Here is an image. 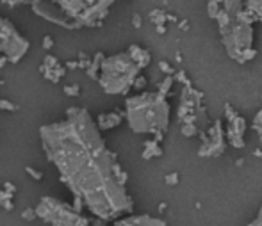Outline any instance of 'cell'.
I'll use <instances>...</instances> for the list:
<instances>
[{"label":"cell","mask_w":262,"mask_h":226,"mask_svg":"<svg viewBox=\"0 0 262 226\" xmlns=\"http://www.w3.org/2000/svg\"><path fill=\"white\" fill-rule=\"evenodd\" d=\"M39 135L48 161L75 196L77 208L86 207L103 221L131 210L132 199L125 191L127 176L86 109L71 107L65 121L45 125Z\"/></svg>","instance_id":"cell-1"},{"label":"cell","mask_w":262,"mask_h":226,"mask_svg":"<svg viewBox=\"0 0 262 226\" xmlns=\"http://www.w3.org/2000/svg\"><path fill=\"white\" fill-rule=\"evenodd\" d=\"M116 0H33V11L65 29L100 25Z\"/></svg>","instance_id":"cell-2"},{"label":"cell","mask_w":262,"mask_h":226,"mask_svg":"<svg viewBox=\"0 0 262 226\" xmlns=\"http://www.w3.org/2000/svg\"><path fill=\"white\" fill-rule=\"evenodd\" d=\"M127 121L136 134H163L169 123V105L163 93H141L127 100Z\"/></svg>","instance_id":"cell-3"},{"label":"cell","mask_w":262,"mask_h":226,"mask_svg":"<svg viewBox=\"0 0 262 226\" xmlns=\"http://www.w3.org/2000/svg\"><path fill=\"white\" fill-rule=\"evenodd\" d=\"M220 34L227 54L237 63H248L255 57L253 50V20L246 11L241 14H229L225 11L218 13Z\"/></svg>","instance_id":"cell-4"},{"label":"cell","mask_w":262,"mask_h":226,"mask_svg":"<svg viewBox=\"0 0 262 226\" xmlns=\"http://www.w3.org/2000/svg\"><path fill=\"white\" fill-rule=\"evenodd\" d=\"M98 69V82L103 91L109 95H125L129 89L136 86L141 66L134 61L131 52H127L103 59Z\"/></svg>","instance_id":"cell-5"},{"label":"cell","mask_w":262,"mask_h":226,"mask_svg":"<svg viewBox=\"0 0 262 226\" xmlns=\"http://www.w3.org/2000/svg\"><path fill=\"white\" fill-rule=\"evenodd\" d=\"M36 216L52 226H86V221L73 208L54 198H43L36 208Z\"/></svg>","instance_id":"cell-6"},{"label":"cell","mask_w":262,"mask_h":226,"mask_svg":"<svg viewBox=\"0 0 262 226\" xmlns=\"http://www.w3.org/2000/svg\"><path fill=\"white\" fill-rule=\"evenodd\" d=\"M29 46L31 43L16 31L13 23L0 16V56L16 65L29 52Z\"/></svg>","instance_id":"cell-7"},{"label":"cell","mask_w":262,"mask_h":226,"mask_svg":"<svg viewBox=\"0 0 262 226\" xmlns=\"http://www.w3.org/2000/svg\"><path fill=\"white\" fill-rule=\"evenodd\" d=\"M244 132H246V123L237 112L229 109V129H227V135L232 146L241 148L244 144Z\"/></svg>","instance_id":"cell-8"},{"label":"cell","mask_w":262,"mask_h":226,"mask_svg":"<svg viewBox=\"0 0 262 226\" xmlns=\"http://www.w3.org/2000/svg\"><path fill=\"white\" fill-rule=\"evenodd\" d=\"M114 226H166V223L152 216H131L116 221Z\"/></svg>","instance_id":"cell-9"},{"label":"cell","mask_w":262,"mask_h":226,"mask_svg":"<svg viewBox=\"0 0 262 226\" xmlns=\"http://www.w3.org/2000/svg\"><path fill=\"white\" fill-rule=\"evenodd\" d=\"M244 11L252 20H261L262 22V0H246Z\"/></svg>","instance_id":"cell-10"},{"label":"cell","mask_w":262,"mask_h":226,"mask_svg":"<svg viewBox=\"0 0 262 226\" xmlns=\"http://www.w3.org/2000/svg\"><path fill=\"white\" fill-rule=\"evenodd\" d=\"M122 121V116L120 114H102L98 118V127L102 130H105V129H111V127H116L118 123Z\"/></svg>","instance_id":"cell-11"},{"label":"cell","mask_w":262,"mask_h":226,"mask_svg":"<svg viewBox=\"0 0 262 226\" xmlns=\"http://www.w3.org/2000/svg\"><path fill=\"white\" fill-rule=\"evenodd\" d=\"M248 226H262V207H261V210L257 212V216H255V219H253Z\"/></svg>","instance_id":"cell-12"},{"label":"cell","mask_w":262,"mask_h":226,"mask_svg":"<svg viewBox=\"0 0 262 226\" xmlns=\"http://www.w3.org/2000/svg\"><path fill=\"white\" fill-rule=\"evenodd\" d=\"M0 109H4V111H14L16 107L11 102H7V100H0Z\"/></svg>","instance_id":"cell-13"},{"label":"cell","mask_w":262,"mask_h":226,"mask_svg":"<svg viewBox=\"0 0 262 226\" xmlns=\"http://www.w3.org/2000/svg\"><path fill=\"white\" fill-rule=\"evenodd\" d=\"M65 91L68 93V95H71V97H77V95H79V88H77V86H70V88L66 86Z\"/></svg>","instance_id":"cell-14"},{"label":"cell","mask_w":262,"mask_h":226,"mask_svg":"<svg viewBox=\"0 0 262 226\" xmlns=\"http://www.w3.org/2000/svg\"><path fill=\"white\" fill-rule=\"evenodd\" d=\"M27 171H29V173H31V175L34 176V178H36V180H41V173H37V171H34L33 167H27Z\"/></svg>","instance_id":"cell-15"},{"label":"cell","mask_w":262,"mask_h":226,"mask_svg":"<svg viewBox=\"0 0 262 226\" xmlns=\"http://www.w3.org/2000/svg\"><path fill=\"white\" fill-rule=\"evenodd\" d=\"M50 46H52V37L45 36V48H50Z\"/></svg>","instance_id":"cell-16"}]
</instances>
